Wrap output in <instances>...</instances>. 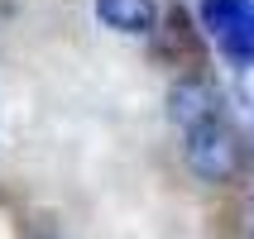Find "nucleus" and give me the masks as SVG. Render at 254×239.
<instances>
[{"instance_id": "nucleus-4", "label": "nucleus", "mask_w": 254, "mask_h": 239, "mask_svg": "<svg viewBox=\"0 0 254 239\" xmlns=\"http://www.w3.org/2000/svg\"><path fill=\"white\" fill-rule=\"evenodd\" d=\"M96 19L120 34H154L158 5L154 0H96Z\"/></svg>"}, {"instance_id": "nucleus-5", "label": "nucleus", "mask_w": 254, "mask_h": 239, "mask_svg": "<svg viewBox=\"0 0 254 239\" xmlns=\"http://www.w3.org/2000/svg\"><path fill=\"white\" fill-rule=\"evenodd\" d=\"M250 239H254V225H250Z\"/></svg>"}, {"instance_id": "nucleus-1", "label": "nucleus", "mask_w": 254, "mask_h": 239, "mask_svg": "<svg viewBox=\"0 0 254 239\" xmlns=\"http://www.w3.org/2000/svg\"><path fill=\"white\" fill-rule=\"evenodd\" d=\"M187 168L197 172L201 182H226V177H235V168H240V143H235V134H230V125L216 115V120H206V125L187 129Z\"/></svg>"}, {"instance_id": "nucleus-2", "label": "nucleus", "mask_w": 254, "mask_h": 239, "mask_svg": "<svg viewBox=\"0 0 254 239\" xmlns=\"http://www.w3.org/2000/svg\"><path fill=\"white\" fill-rule=\"evenodd\" d=\"M201 24L211 29L230 62H254V0H206Z\"/></svg>"}, {"instance_id": "nucleus-3", "label": "nucleus", "mask_w": 254, "mask_h": 239, "mask_svg": "<svg viewBox=\"0 0 254 239\" xmlns=\"http://www.w3.org/2000/svg\"><path fill=\"white\" fill-rule=\"evenodd\" d=\"M216 86L206 82V77H183V82H173V91H168V115L178 120L183 129H197V125H206V120H216Z\"/></svg>"}]
</instances>
